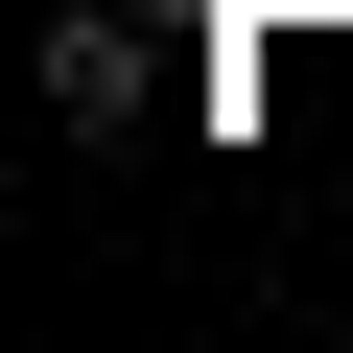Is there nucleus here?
I'll use <instances>...</instances> for the list:
<instances>
[{"instance_id": "nucleus-1", "label": "nucleus", "mask_w": 353, "mask_h": 353, "mask_svg": "<svg viewBox=\"0 0 353 353\" xmlns=\"http://www.w3.org/2000/svg\"><path fill=\"white\" fill-rule=\"evenodd\" d=\"M48 94L71 118H141V24H48Z\"/></svg>"}]
</instances>
